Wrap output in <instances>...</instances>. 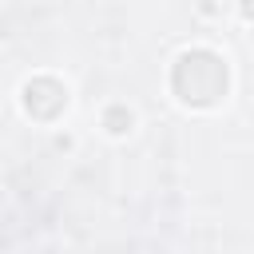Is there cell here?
I'll list each match as a JSON object with an SVG mask.
<instances>
[{"instance_id": "obj_1", "label": "cell", "mask_w": 254, "mask_h": 254, "mask_svg": "<svg viewBox=\"0 0 254 254\" xmlns=\"http://www.w3.org/2000/svg\"><path fill=\"white\" fill-rule=\"evenodd\" d=\"M183 75H187V83L171 87L183 107H214L226 95V83H230L226 60L214 48H187V52H179L175 67H171V79H183Z\"/></svg>"}, {"instance_id": "obj_3", "label": "cell", "mask_w": 254, "mask_h": 254, "mask_svg": "<svg viewBox=\"0 0 254 254\" xmlns=\"http://www.w3.org/2000/svg\"><path fill=\"white\" fill-rule=\"evenodd\" d=\"M135 123H139V115H135V107H131L127 99H111V103L99 107V127H103V135H111V139H127V135L135 131Z\"/></svg>"}, {"instance_id": "obj_2", "label": "cell", "mask_w": 254, "mask_h": 254, "mask_svg": "<svg viewBox=\"0 0 254 254\" xmlns=\"http://www.w3.org/2000/svg\"><path fill=\"white\" fill-rule=\"evenodd\" d=\"M44 103H52V111H56V115H64V111H67V103H71L67 83H64L60 75H52V71H36V75H28V79H24V87H20V107H24L32 119L52 123Z\"/></svg>"}]
</instances>
